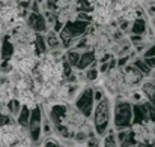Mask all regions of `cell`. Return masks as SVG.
I'll list each match as a JSON object with an SVG mask.
<instances>
[{
  "label": "cell",
  "instance_id": "cell-20",
  "mask_svg": "<svg viewBox=\"0 0 155 147\" xmlns=\"http://www.w3.org/2000/svg\"><path fill=\"white\" fill-rule=\"evenodd\" d=\"M86 147H103V141L100 140V135H92L87 138Z\"/></svg>",
  "mask_w": 155,
  "mask_h": 147
},
{
  "label": "cell",
  "instance_id": "cell-23",
  "mask_svg": "<svg viewBox=\"0 0 155 147\" xmlns=\"http://www.w3.org/2000/svg\"><path fill=\"white\" fill-rule=\"evenodd\" d=\"M94 96H95V101L98 102V101H101L105 95H104L103 89H94Z\"/></svg>",
  "mask_w": 155,
  "mask_h": 147
},
{
  "label": "cell",
  "instance_id": "cell-17",
  "mask_svg": "<svg viewBox=\"0 0 155 147\" xmlns=\"http://www.w3.org/2000/svg\"><path fill=\"white\" fill-rule=\"evenodd\" d=\"M80 56H81V51H78L77 48H69L66 51V54H65V59H66V62L72 68H77L78 60H80Z\"/></svg>",
  "mask_w": 155,
  "mask_h": 147
},
{
  "label": "cell",
  "instance_id": "cell-12",
  "mask_svg": "<svg viewBox=\"0 0 155 147\" xmlns=\"http://www.w3.org/2000/svg\"><path fill=\"white\" fill-rule=\"evenodd\" d=\"M30 113H32V107L23 104V108L20 111V114L17 116V123L20 128L27 129L29 128V122H30Z\"/></svg>",
  "mask_w": 155,
  "mask_h": 147
},
{
  "label": "cell",
  "instance_id": "cell-19",
  "mask_svg": "<svg viewBox=\"0 0 155 147\" xmlns=\"http://www.w3.org/2000/svg\"><path fill=\"white\" fill-rule=\"evenodd\" d=\"M100 62H95L91 68H87L86 71H84V78H86V81H95V80H98V77H100V69H97V65H98Z\"/></svg>",
  "mask_w": 155,
  "mask_h": 147
},
{
  "label": "cell",
  "instance_id": "cell-5",
  "mask_svg": "<svg viewBox=\"0 0 155 147\" xmlns=\"http://www.w3.org/2000/svg\"><path fill=\"white\" fill-rule=\"evenodd\" d=\"M122 71V80H124V84L125 87H139L143 84V80H145V74L140 72L133 63H128L127 66L120 68Z\"/></svg>",
  "mask_w": 155,
  "mask_h": 147
},
{
  "label": "cell",
  "instance_id": "cell-24",
  "mask_svg": "<svg viewBox=\"0 0 155 147\" xmlns=\"http://www.w3.org/2000/svg\"><path fill=\"white\" fill-rule=\"evenodd\" d=\"M143 59H145V62H146L152 69H155V56L154 57H143Z\"/></svg>",
  "mask_w": 155,
  "mask_h": 147
},
{
  "label": "cell",
  "instance_id": "cell-21",
  "mask_svg": "<svg viewBox=\"0 0 155 147\" xmlns=\"http://www.w3.org/2000/svg\"><path fill=\"white\" fill-rule=\"evenodd\" d=\"M42 147H65L63 146V143H59L57 140H54V138H47L45 140V143H44V146Z\"/></svg>",
  "mask_w": 155,
  "mask_h": 147
},
{
  "label": "cell",
  "instance_id": "cell-26",
  "mask_svg": "<svg viewBox=\"0 0 155 147\" xmlns=\"http://www.w3.org/2000/svg\"><path fill=\"white\" fill-rule=\"evenodd\" d=\"M36 2H38V3H42V2H44V0H36Z\"/></svg>",
  "mask_w": 155,
  "mask_h": 147
},
{
  "label": "cell",
  "instance_id": "cell-8",
  "mask_svg": "<svg viewBox=\"0 0 155 147\" xmlns=\"http://www.w3.org/2000/svg\"><path fill=\"white\" fill-rule=\"evenodd\" d=\"M116 140L119 147H131L137 146V140L134 135L133 128H127V129H119L116 131Z\"/></svg>",
  "mask_w": 155,
  "mask_h": 147
},
{
  "label": "cell",
  "instance_id": "cell-4",
  "mask_svg": "<svg viewBox=\"0 0 155 147\" xmlns=\"http://www.w3.org/2000/svg\"><path fill=\"white\" fill-rule=\"evenodd\" d=\"M95 102H97V101H95V96H94V87H91V86L81 87V90L78 92L77 98L74 99V105H75L87 119L92 117Z\"/></svg>",
  "mask_w": 155,
  "mask_h": 147
},
{
  "label": "cell",
  "instance_id": "cell-7",
  "mask_svg": "<svg viewBox=\"0 0 155 147\" xmlns=\"http://www.w3.org/2000/svg\"><path fill=\"white\" fill-rule=\"evenodd\" d=\"M27 26L35 32V33H47L48 32V23L41 12H30L27 15Z\"/></svg>",
  "mask_w": 155,
  "mask_h": 147
},
{
  "label": "cell",
  "instance_id": "cell-18",
  "mask_svg": "<svg viewBox=\"0 0 155 147\" xmlns=\"http://www.w3.org/2000/svg\"><path fill=\"white\" fill-rule=\"evenodd\" d=\"M131 63H133V65H134V66H136V68L140 71V72H143L146 77H149V75H151L152 68H151V66H149V65L145 62V59H143V57H142V59H140V57H136Z\"/></svg>",
  "mask_w": 155,
  "mask_h": 147
},
{
  "label": "cell",
  "instance_id": "cell-25",
  "mask_svg": "<svg viewBox=\"0 0 155 147\" xmlns=\"http://www.w3.org/2000/svg\"><path fill=\"white\" fill-rule=\"evenodd\" d=\"M148 147H155V141H154V143H152V144H149V146H148Z\"/></svg>",
  "mask_w": 155,
  "mask_h": 147
},
{
  "label": "cell",
  "instance_id": "cell-15",
  "mask_svg": "<svg viewBox=\"0 0 155 147\" xmlns=\"http://www.w3.org/2000/svg\"><path fill=\"white\" fill-rule=\"evenodd\" d=\"M33 41H35V53H36L38 56L45 54V53L48 51V45H47L45 36H44L42 33H36L35 38H33Z\"/></svg>",
  "mask_w": 155,
  "mask_h": 147
},
{
  "label": "cell",
  "instance_id": "cell-10",
  "mask_svg": "<svg viewBox=\"0 0 155 147\" xmlns=\"http://www.w3.org/2000/svg\"><path fill=\"white\" fill-rule=\"evenodd\" d=\"M146 120H149V116H148L145 101L143 102H134L133 104V125L142 123V122H146Z\"/></svg>",
  "mask_w": 155,
  "mask_h": 147
},
{
  "label": "cell",
  "instance_id": "cell-16",
  "mask_svg": "<svg viewBox=\"0 0 155 147\" xmlns=\"http://www.w3.org/2000/svg\"><path fill=\"white\" fill-rule=\"evenodd\" d=\"M6 107H8L9 114L14 116V117L17 119V116L20 114V111H21V108H23V102H21L18 98H12L6 102Z\"/></svg>",
  "mask_w": 155,
  "mask_h": 147
},
{
  "label": "cell",
  "instance_id": "cell-22",
  "mask_svg": "<svg viewBox=\"0 0 155 147\" xmlns=\"http://www.w3.org/2000/svg\"><path fill=\"white\" fill-rule=\"evenodd\" d=\"M154 56H155V42L151 44V45L146 48V51L142 54V57H154Z\"/></svg>",
  "mask_w": 155,
  "mask_h": 147
},
{
  "label": "cell",
  "instance_id": "cell-2",
  "mask_svg": "<svg viewBox=\"0 0 155 147\" xmlns=\"http://www.w3.org/2000/svg\"><path fill=\"white\" fill-rule=\"evenodd\" d=\"M133 126V104L122 95L117 96L113 105V128L116 131Z\"/></svg>",
  "mask_w": 155,
  "mask_h": 147
},
{
  "label": "cell",
  "instance_id": "cell-1",
  "mask_svg": "<svg viewBox=\"0 0 155 147\" xmlns=\"http://www.w3.org/2000/svg\"><path fill=\"white\" fill-rule=\"evenodd\" d=\"M91 120H92V126H94L97 135L104 137L110 131V125L113 123V102H111V99L104 96L101 101H98L95 104Z\"/></svg>",
  "mask_w": 155,
  "mask_h": 147
},
{
  "label": "cell",
  "instance_id": "cell-14",
  "mask_svg": "<svg viewBox=\"0 0 155 147\" xmlns=\"http://www.w3.org/2000/svg\"><path fill=\"white\" fill-rule=\"evenodd\" d=\"M15 53V47H14V42H11L9 38H5L3 42H2V47H0V57L6 62L9 60Z\"/></svg>",
  "mask_w": 155,
  "mask_h": 147
},
{
  "label": "cell",
  "instance_id": "cell-3",
  "mask_svg": "<svg viewBox=\"0 0 155 147\" xmlns=\"http://www.w3.org/2000/svg\"><path fill=\"white\" fill-rule=\"evenodd\" d=\"M42 122H44V108L42 105L36 104L35 107H32V113H30V122H29V138L35 143L39 144L41 138H42Z\"/></svg>",
  "mask_w": 155,
  "mask_h": 147
},
{
  "label": "cell",
  "instance_id": "cell-11",
  "mask_svg": "<svg viewBox=\"0 0 155 147\" xmlns=\"http://www.w3.org/2000/svg\"><path fill=\"white\" fill-rule=\"evenodd\" d=\"M148 21L143 17H137L131 21V27H130V33L131 35H146L148 32Z\"/></svg>",
  "mask_w": 155,
  "mask_h": 147
},
{
  "label": "cell",
  "instance_id": "cell-13",
  "mask_svg": "<svg viewBox=\"0 0 155 147\" xmlns=\"http://www.w3.org/2000/svg\"><path fill=\"white\" fill-rule=\"evenodd\" d=\"M45 41H47V45L50 51H56V50H62V42H60V38H59V33L54 32L53 29H50L45 35Z\"/></svg>",
  "mask_w": 155,
  "mask_h": 147
},
{
  "label": "cell",
  "instance_id": "cell-6",
  "mask_svg": "<svg viewBox=\"0 0 155 147\" xmlns=\"http://www.w3.org/2000/svg\"><path fill=\"white\" fill-rule=\"evenodd\" d=\"M89 26H91V21L87 20H80V18H74V20H68L63 26V29L74 38V39H78L81 36L86 35V32L89 30Z\"/></svg>",
  "mask_w": 155,
  "mask_h": 147
},
{
  "label": "cell",
  "instance_id": "cell-9",
  "mask_svg": "<svg viewBox=\"0 0 155 147\" xmlns=\"http://www.w3.org/2000/svg\"><path fill=\"white\" fill-rule=\"evenodd\" d=\"M95 62H98L97 59V54L94 50H86V51H81V56H80V60H78V65H77V71H86L87 68H91Z\"/></svg>",
  "mask_w": 155,
  "mask_h": 147
}]
</instances>
